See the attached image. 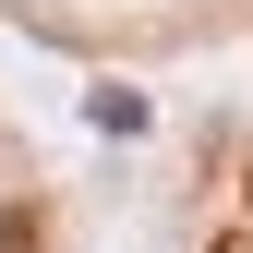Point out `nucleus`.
<instances>
[{
	"mask_svg": "<svg viewBox=\"0 0 253 253\" xmlns=\"http://www.w3.org/2000/svg\"><path fill=\"white\" fill-rule=\"evenodd\" d=\"M205 253H253V229H217V241H205Z\"/></svg>",
	"mask_w": 253,
	"mask_h": 253,
	"instance_id": "nucleus-1",
	"label": "nucleus"
},
{
	"mask_svg": "<svg viewBox=\"0 0 253 253\" xmlns=\"http://www.w3.org/2000/svg\"><path fill=\"white\" fill-rule=\"evenodd\" d=\"M241 217H253V169H241Z\"/></svg>",
	"mask_w": 253,
	"mask_h": 253,
	"instance_id": "nucleus-2",
	"label": "nucleus"
}]
</instances>
